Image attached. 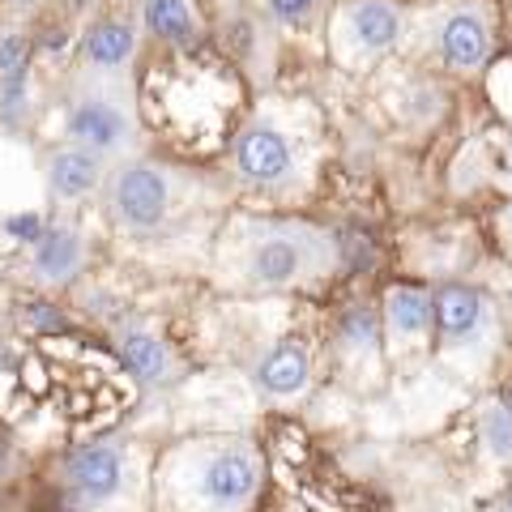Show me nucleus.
<instances>
[{"instance_id":"25","label":"nucleus","mask_w":512,"mask_h":512,"mask_svg":"<svg viewBox=\"0 0 512 512\" xmlns=\"http://www.w3.org/2000/svg\"><path fill=\"white\" fill-rule=\"evenodd\" d=\"M504 235H508V244H512V201H508V210H504Z\"/></svg>"},{"instance_id":"11","label":"nucleus","mask_w":512,"mask_h":512,"mask_svg":"<svg viewBox=\"0 0 512 512\" xmlns=\"http://www.w3.org/2000/svg\"><path fill=\"white\" fill-rule=\"evenodd\" d=\"M436 52L453 73H478L491 60V13L483 5H448L436 22Z\"/></svg>"},{"instance_id":"12","label":"nucleus","mask_w":512,"mask_h":512,"mask_svg":"<svg viewBox=\"0 0 512 512\" xmlns=\"http://www.w3.org/2000/svg\"><path fill=\"white\" fill-rule=\"evenodd\" d=\"M107 158L94 154L86 146H73V141H60V146L47 154L43 180H47V201L60 205V210H73L90 197H99V188L107 180Z\"/></svg>"},{"instance_id":"4","label":"nucleus","mask_w":512,"mask_h":512,"mask_svg":"<svg viewBox=\"0 0 512 512\" xmlns=\"http://www.w3.org/2000/svg\"><path fill=\"white\" fill-rule=\"evenodd\" d=\"M64 141L103 154L107 163L141 154L146 133H141V116H137V94L116 86L73 82V94L64 103Z\"/></svg>"},{"instance_id":"9","label":"nucleus","mask_w":512,"mask_h":512,"mask_svg":"<svg viewBox=\"0 0 512 512\" xmlns=\"http://www.w3.org/2000/svg\"><path fill=\"white\" fill-rule=\"evenodd\" d=\"M90 261V239L77 222H47V231L26 248V278L39 291H60L77 282Z\"/></svg>"},{"instance_id":"21","label":"nucleus","mask_w":512,"mask_h":512,"mask_svg":"<svg viewBox=\"0 0 512 512\" xmlns=\"http://www.w3.org/2000/svg\"><path fill=\"white\" fill-rule=\"evenodd\" d=\"M265 18L278 26H312L320 13H325L329 0H261Z\"/></svg>"},{"instance_id":"6","label":"nucleus","mask_w":512,"mask_h":512,"mask_svg":"<svg viewBox=\"0 0 512 512\" xmlns=\"http://www.w3.org/2000/svg\"><path fill=\"white\" fill-rule=\"evenodd\" d=\"M410 13L397 0H342L333 9V52L346 64H367L380 60L384 52H393L406 35Z\"/></svg>"},{"instance_id":"2","label":"nucleus","mask_w":512,"mask_h":512,"mask_svg":"<svg viewBox=\"0 0 512 512\" xmlns=\"http://www.w3.org/2000/svg\"><path fill=\"white\" fill-rule=\"evenodd\" d=\"M338 265V244L312 222H261L244 244V278L261 291L316 286Z\"/></svg>"},{"instance_id":"18","label":"nucleus","mask_w":512,"mask_h":512,"mask_svg":"<svg viewBox=\"0 0 512 512\" xmlns=\"http://www.w3.org/2000/svg\"><path fill=\"white\" fill-rule=\"evenodd\" d=\"M338 338H342V350L350 359H367L376 355L380 346V316L372 308H350L338 325Z\"/></svg>"},{"instance_id":"15","label":"nucleus","mask_w":512,"mask_h":512,"mask_svg":"<svg viewBox=\"0 0 512 512\" xmlns=\"http://www.w3.org/2000/svg\"><path fill=\"white\" fill-rule=\"evenodd\" d=\"M252 376L269 397H299L312 380V350L303 342H291V338L274 342L256 355Z\"/></svg>"},{"instance_id":"8","label":"nucleus","mask_w":512,"mask_h":512,"mask_svg":"<svg viewBox=\"0 0 512 512\" xmlns=\"http://www.w3.org/2000/svg\"><path fill=\"white\" fill-rule=\"evenodd\" d=\"M231 171L252 188L282 192L299 184V150L295 141L269 120H252L231 141Z\"/></svg>"},{"instance_id":"10","label":"nucleus","mask_w":512,"mask_h":512,"mask_svg":"<svg viewBox=\"0 0 512 512\" xmlns=\"http://www.w3.org/2000/svg\"><path fill=\"white\" fill-rule=\"evenodd\" d=\"M431 316H436V329L444 346H478L491 338V329L500 325L495 320L491 299L466 282H444L431 291Z\"/></svg>"},{"instance_id":"13","label":"nucleus","mask_w":512,"mask_h":512,"mask_svg":"<svg viewBox=\"0 0 512 512\" xmlns=\"http://www.w3.org/2000/svg\"><path fill=\"white\" fill-rule=\"evenodd\" d=\"M116 355L124 363V372L133 376L141 389H171L184 376L180 355L167 346L163 333H154L146 325H124L116 333Z\"/></svg>"},{"instance_id":"22","label":"nucleus","mask_w":512,"mask_h":512,"mask_svg":"<svg viewBox=\"0 0 512 512\" xmlns=\"http://www.w3.org/2000/svg\"><path fill=\"white\" fill-rule=\"evenodd\" d=\"M5 231L13 235V239H18V244H35V239L47 231V222H43V214H35V210H30V214H13L9 222H5Z\"/></svg>"},{"instance_id":"20","label":"nucleus","mask_w":512,"mask_h":512,"mask_svg":"<svg viewBox=\"0 0 512 512\" xmlns=\"http://www.w3.org/2000/svg\"><path fill=\"white\" fill-rule=\"evenodd\" d=\"M35 64V39L18 22H0V77L30 73Z\"/></svg>"},{"instance_id":"5","label":"nucleus","mask_w":512,"mask_h":512,"mask_svg":"<svg viewBox=\"0 0 512 512\" xmlns=\"http://www.w3.org/2000/svg\"><path fill=\"white\" fill-rule=\"evenodd\" d=\"M60 491L73 512H116L141 491V461L133 444L94 440L60 461Z\"/></svg>"},{"instance_id":"23","label":"nucleus","mask_w":512,"mask_h":512,"mask_svg":"<svg viewBox=\"0 0 512 512\" xmlns=\"http://www.w3.org/2000/svg\"><path fill=\"white\" fill-rule=\"evenodd\" d=\"M52 0H0V9L9 13V22H18V18H30V13H43Z\"/></svg>"},{"instance_id":"26","label":"nucleus","mask_w":512,"mask_h":512,"mask_svg":"<svg viewBox=\"0 0 512 512\" xmlns=\"http://www.w3.org/2000/svg\"><path fill=\"white\" fill-rule=\"evenodd\" d=\"M504 512H512V491H508V500H504Z\"/></svg>"},{"instance_id":"17","label":"nucleus","mask_w":512,"mask_h":512,"mask_svg":"<svg viewBox=\"0 0 512 512\" xmlns=\"http://www.w3.org/2000/svg\"><path fill=\"white\" fill-rule=\"evenodd\" d=\"M39 116V90L35 77L18 73V77H0V133L9 137H26L30 124Z\"/></svg>"},{"instance_id":"24","label":"nucleus","mask_w":512,"mask_h":512,"mask_svg":"<svg viewBox=\"0 0 512 512\" xmlns=\"http://www.w3.org/2000/svg\"><path fill=\"white\" fill-rule=\"evenodd\" d=\"M30 320H35V329H64V316L52 308V303H35V308H30Z\"/></svg>"},{"instance_id":"16","label":"nucleus","mask_w":512,"mask_h":512,"mask_svg":"<svg viewBox=\"0 0 512 512\" xmlns=\"http://www.w3.org/2000/svg\"><path fill=\"white\" fill-rule=\"evenodd\" d=\"M384 329L397 346L423 342L431 329H436V316H431V291L423 286H393L389 299H384Z\"/></svg>"},{"instance_id":"19","label":"nucleus","mask_w":512,"mask_h":512,"mask_svg":"<svg viewBox=\"0 0 512 512\" xmlns=\"http://www.w3.org/2000/svg\"><path fill=\"white\" fill-rule=\"evenodd\" d=\"M478 436H483L487 457H495L500 466H512V410L504 402H487L478 414Z\"/></svg>"},{"instance_id":"3","label":"nucleus","mask_w":512,"mask_h":512,"mask_svg":"<svg viewBox=\"0 0 512 512\" xmlns=\"http://www.w3.org/2000/svg\"><path fill=\"white\" fill-rule=\"evenodd\" d=\"M184 192H188L184 171H175L171 163H158V158L133 154L107 167L99 197L107 218L124 235H158L171 222Z\"/></svg>"},{"instance_id":"14","label":"nucleus","mask_w":512,"mask_h":512,"mask_svg":"<svg viewBox=\"0 0 512 512\" xmlns=\"http://www.w3.org/2000/svg\"><path fill=\"white\" fill-rule=\"evenodd\" d=\"M133 22L146 39L163 47H197L205 35V18L197 9V0H133Z\"/></svg>"},{"instance_id":"7","label":"nucleus","mask_w":512,"mask_h":512,"mask_svg":"<svg viewBox=\"0 0 512 512\" xmlns=\"http://www.w3.org/2000/svg\"><path fill=\"white\" fill-rule=\"evenodd\" d=\"M141 30L133 18H99L77 39V82L133 90V69L141 60Z\"/></svg>"},{"instance_id":"1","label":"nucleus","mask_w":512,"mask_h":512,"mask_svg":"<svg viewBox=\"0 0 512 512\" xmlns=\"http://www.w3.org/2000/svg\"><path fill=\"white\" fill-rule=\"evenodd\" d=\"M265 487V453L244 436L180 444L158 470L175 512H252Z\"/></svg>"}]
</instances>
